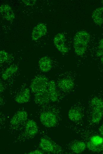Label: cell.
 Listing matches in <instances>:
<instances>
[{
  "label": "cell",
  "instance_id": "obj_11",
  "mask_svg": "<svg viewBox=\"0 0 103 154\" xmlns=\"http://www.w3.org/2000/svg\"><path fill=\"white\" fill-rule=\"evenodd\" d=\"M0 14L2 17L8 21L13 20L15 16L13 10L10 6L7 4L1 5L0 8Z\"/></svg>",
  "mask_w": 103,
  "mask_h": 154
},
{
  "label": "cell",
  "instance_id": "obj_18",
  "mask_svg": "<svg viewBox=\"0 0 103 154\" xmlns=\"http://www.w3.org/2000/svg\"><path fill=\"white\" fill-rule=\"evenodd\" d=\"M68 116L71 121L77 122L81 119L83 114L81 111L78 108H73L70 109L68 113Z\"/></svg>",
  "mask_w": 103,
  "mask_h": 154
},
{
  "label": "cell",
  "instance_id": "obj_24",
  "mask_svg": "<svg viewBox=\"0 0 103 154\" xmlns=\"http://www.w3.org/2000/svg\"><path fill=\"white\" fill-rule=\"evenodd\" d=\"M22 2L26 6H31L35 4L36 0H23Z\"/></svg>",
  "mask_w": 103,
  "mask_h": 154
},
{
  "label": "cell",
  "instance_id": "obj_27",
  "mask_svg": "<svg viewBox=\"0 0 103 154\" xmlns=\"http://www.w3.org/2000/svg\"><path fill=\"white\" fill-rule=\"evenodd\" d=\"M0 92H2L4 90V86L1 83H0Z\"/></svg>",
  "mask_w": 103,
  "mask_h": 154
},
{
  "label": "cell",
  "instance_id": "obj_29",
  "mask_svg": "<svg viewBox=\"0 0 103 154\" xmlns=\"http://www.w3.org/2000/svg\"><path fill=\"white\" fill-rule=\"evenodd\" d=\"M3 102V99L1 97H0V105H2Z\"/></svg>",
  "mask_w": 103,
  "mask_h": 154
},
{
  "label": "cell",
  "instance_id": "obj_22",
  "mask_svg": "<svg viewBox=\"0 0 103 154\" xmlns=\"http://www.w3.org/2000/svg\"><path fill=\"white\" fill-rule=\"evenodd\" d=\"M13 57L4 50L0 51V62L2 64L4 63H8L12 61Z\"/></svg>",
  "mask_w": 103,
  "mask_h": 154
},
{
  "label": "cell",
  "instance_id": "obj_19",
  "mask_svg": "<svg viewBox=\"0 0 103 154\" xmlns=\"http://www.w3.org/2000/svg\"><path fill=\"white\" fill-rule=\"evenodd\" d=\"M87 147L86 144L81 141H75L70 146L71 150L76 153H80L83 151Z\"/></svg>",
  "mask_w": 103,
  "mask_h": 154
},
{
  "label": "cell",
  "instance_id": "obj_30",
  "mask_svg": "<svg viewBox=\"0 0 103 154\" xmlns=\"http://www.w3.org/2000/svg\"><path fill=\"white\" fill-rule=\"evenodd\" d=\"M102 3L103 5V0L102 1Z\"/></svg>",
  "mask_w": 103,
  "mask_h": 154
},
{
  "label": "cell",
  "instance_id": "obj_25",
  "mask_svg": "<svg viewBox=\"0 0 103 154\" xmlns=\"http://www.w3.org/2000/svg\"><path fill=\"white\" fill-rule=\"evenodd\" d=\"M28 153L30 154H44V152L41 150H36L29 152Z\"/></svg>",
  "mask_w": 103,
  "mask_h": 154
},
{
  "label": "cell",
  "instance_id": "obj_17",
  "mask_svg": "<svg viewBox=\"0 0 103 154\" xmlns=\"http://www.w3.org/2000/svg\"><path fill=\"white\" fill-rule=\"evenodd\" d=\"M94 23L97 25H101L103 23V7H99L95 9L92 15Z\"/></svg>",
  "mask_w": 103,
  "mask_h": 154
},
{
  "label": "cell",
  "instance_id": "obj_2",
  "mask_svg": "<svg viewBox=\"0 0 103 154\" xmlns=\"http://www.w3.org/2000/svg\"><path fill=\"white\" fill-rule=\"evenodd\" d=\"M49 81L47 78L43 75H38L32 80L30 89L34 94L47 89Z\"/></svg>",
  "mask_w": 103,
  "mask_h": 154
},
{
  "label": "cell",
  "instance_id": "obj_16",
  "mask_svg": "<svg viewBox=\"0 0 103 154\" xmlns=\"http://www.w3.org/2000/svg\"><path fill=\"white\" fill-rule=\"evenodd\" d=\"M88 44L83 41L74 40L73 48L75 54L79 56L83 55L87 49Z\"/></svg>",
  "mask_w": 103,
  "mask_h": 154
},
{
  "label": "cell",
  "instance_id": "obj_9",
  "mask_svg": "<svg viewBox=\"0 0 103 154\" xmlns=\"http://www.w3.org/2000/svg\"><path fill=\"white\" fill-rule=\"evenodd\" d=\"M34 101L40 105L46 104L50 101L47 89L35 94Z\"/></svg>",
  "mask_w": 103,
  "mask_h": 154
},
{
  "label": "cell",
  "instance_id": "obj_10",
  "mask_svg": "<svg viewBox=\"0 0 103 154\" xmlns=\"http://www.w3.org/2000/svg\"><path fill=\"white\" fill-rule=\"evenodd\" d=\"M28 114L25 110H21L16 113L10 121V124L13 126H17L25 121L28 119Z\"/></svg>",
  "mask_w": 103,
  "mask_h": 154
},
{
  "label": "cell",
  "instance_id": "obj_8",
  "mask_svg": "<svg viewBox=\"0 0 103 154\" xmlns=\"http://www.w3.org/2000/svg\"><path fill=\"white\" fill-rule=\"evenodd\" d=\"M39 146L41 149L44 151L53 153H58L57 150L59 148H58L57 146L47 139L41 138Z\"/></svg>",
  "mask_w": 103,
  "mask_h": 154
},
{
  "label": "cell",
  "instance_id": "obj_28",
  "mask_svg": "<svg viewBox=\"0 0 103 154\" xmlns=\"http://www.w3.org/2000/svg\"><path fill=\"white\" fill-rule=\"evenodd\" d=\"M100 61L103 64V54L101 56L100 58Z\"/></svg>",
  "mask_w": 103,
  "mask_h": 154
},
{
  "label": "cell",
  "instance_id": "obj_14",
  "mask_svg": "<svg viewBox=\"0 0 103 154\" xmlns=\"http://www.w3.org/2000/svg\"><path fill=\"white\" fill-rule=\"evenodd\" d=\"M38 65L39 69L42 72H48L51 70L52 67V60L48 56H43L39 60Z\"/></svg>",
  "mask_w": 103,
  "mask_h": 154
},
{
  "label": "cell",
  "instance_id": "obj_15",
  "mask_svg": "<svg viewBox=\"0 0 103 154\" xmlns=\"http://www.w3.org/2000/svg\"><path fill=\"white\" fill-rule=\"evenodd\" d=\"M57 85L54 80L49 81L47 90L50 101L53 102H56L58 100L59 94L57 89Z\"/></svg>",
  "mask_w": 103,
  "mask_h": 154
},
{
  "label": "cell",
  "instance_id": "obj_20",
  "mask_svg": "<svg viewBox=\"0 0 103 154\" xmlns=\"http://www.w3.org/2000/svg\"><path fill=\"white\" fill-rule=\"evenodd\" d=\"M18 66L16 64H12L7 68L2 74V78L4 80L8 79L18 70Z\"/></svg>",
  "mask_w": 103,
  "mask_h": 154
},
{
  "label": "cell",
  "instance_id": "obj_6",
  "mask_svg": "<svg viewBox=\"0 0 103 154\" xmlns=\"http://www.w3.org/2000/svg\"><path fill=\"white\" fill-rule=\"evenodd\" d=\"M53 41L55 47L60 52L66 54L68 52L69 49L65 44V38L63 33L57 34L54 36Z\"/></svg>",
  "mask_w": 103,
  "mask_h": 154
},
{
  "label": "cell",
  "instance_id": "obj_7",
  "mask_svg": "<svg viewBox=\"0 0 103 154\" xmlns=\"http://www.w3.org/2000/svg\"><path fill=\"white\" fill-rule=\"evenodd\" d=\"M47 31V28L45 24L40 23L33 28L31 38L33 40L36 41L43 36L45 35Z\"/></svg>",
  "mask_w": 103,
  "mask_h": 154
},
{
  "label": "cell",
  "instance_id": "obj_21",
  "mask_svg": "<svg viewBox=\"0 0 103 154\" xmlns=\"http://www.w3.org/2000/svg\"><path fill=\"white\" fill-rule=\"evenodd\" d=\"M90 38L89 34L86 31H81L77 32L75 34L74 40H77L88 43Z\"/></svg>",
  "mask_w": 103,
  "mask_h": 154
},
{
  "label": "cell",
  "instance_id": "obj_5",
  "mask_svg": "<svg viewBox=\"0 0 103 154\" xmlns=\"http://www.w3.org/2000/svg\"><path fill=\"white\" fill-rule=\"evenodd\" d=\"M58 87L62 91L68 92L71 91L75 86L74 80L70 77H65L59 79L57 84Z\"/></svg>",
  "mask_w": 103,
  "mask_h": 154
},
{
  "label": "cell",
  "instance_id": "obj_3",
  "mask_svg": "<svg viewBox=\"0 0 103 154\" xmlns=\"http://www.w3.org/2000/svg\"><path fill=\"white\" fill-rule=\"evenodd\" d=\"M86 145L88 149L93 152L100 153L103 152V137L101 135H93L87 143Z\"/></svg>",
  "mask_w": 103,
  "mask_h": 154
},
{
  "label": "cell",
  "instance_id": "obj_26",
  "mask_svg": "<svg viewBox=\"0 0 103 154\" xmlns=\"http://www.w3.org/2000/svg\"><path fill=\"white\" fill-rule=\"evenodd\" d=\"M98 130L100 134L103 137V123H102L99 127Z\"/></svg>",
  "mask_w": 103,
  "mask_h": 154
},
{
  "label": "cell",
  "instance_id": "obj_1",
  "mask_svg": "<svg viewBox=\"0 0 103 154\" xmlns=\"http://www.w3.org/2000/svg\"><path fill=\"white\" fill-rule=\"evenodd\" d=\"M89 107L91 121L97 124L103 117V99L97 96L93 97L90 101Z\"/></svg>",
  "mask_w": 103,
  "mask_h": 154
},
{
  "label": "cell",
  "instance_id": "obj_23",
  "mask_svg": "<svg viewBox=\"0 0 103 154\" xmlns=\"http://www.w3.org/2000/svg\"><path fill=\"white\" fill-rule=\"evenodd\" d=\"M103 54V38L99 41L96 52V55L97 56L101 57Z\"/></svg>",
  "mask_w": 103,
  "mask_h": 154
},
{
  "label": "cell",
  "instance_id": "obj_4",
  "mask_svg": "<svg viewBox=\"0 0 103 154\" xmlns=\"http://www.w3.org/2000/svg\"><path fill=\"white\" fill-rule=\"evenodd\" d=\"M40 120L44 126L48 128L54 126L57 122L56 115L49 111H44L42 113L40 116Z\"/></svg>",
  "mask_w": 103,
  "mask_h": 154
},
{
  "label": "cell",
  "instance_id": "obj_13",
  "mask_svg": "<svg viewBox=\"0 0 103 154\" xmlns=\"http://www.w3.org/2000/svg\"><path fill=\"white\" fill-rule=\"evenodd\" d=\"M30 90L26 88L20 92L16 96L15 101L17 103L22 104L28 102L30 98Z\"/></svg>",
  "mask_w": 103,
  "mask_h": 154
},
{
  "label": "cell",
  "instance_id": "obj_12",
  "mask_svg": "<svg viewBox=\"0 0 103 154\" xmlns=\"http://www.w3.org/2000/svg\"><path fill=\"white\" fill-rule=\"evenodd\" d=\"M38 131L37 123L33 120H28L25 124V134L29 137L35 135Z\"/></svg>",
  "mask_w": 103,
  "mask_h": 154
}]
</instances>
